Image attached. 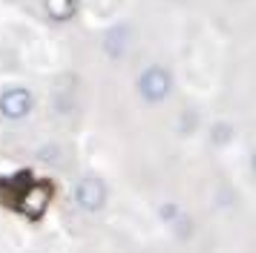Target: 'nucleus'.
I'll use <instances>...</instances> for the list:
<instances>
[{
	"label": "nucleus",
	"instance_id": "nucleus-1",
	"mask_svg": "<svg viewBox=\"0 0 256 253\" xmlns=\"http://www.w3.org/2000/svg\"><path fill=\"white\" fill-rule=\"evenodd\" d=\"M173 92V75L164 66H150L141 72L138 78V95L147 104H162Z\"/></svg>",
	"mask_w": 256,
	"mask_h": 253
},
{
	"label": "nucleus",
	"instance_id": "nucleus-2",
	"mask_svg": "<svg viewBox=\"0 0 256 253\" xmlns=\"http://www.w3.org/2000/svg\"><path fill=\"white\" fill-rule=\"evenodd\" d=\"M75 204L86 210V213H98L106 204V184L101 178H95V176L81 178L78 187H75Z\"/></svg>",
	"mask_w": 256,
	"mask_h": 253
},
{
	"label": "nucleus",
	"instance_id": "nucleus-3",
	"mask_svg": "<svg viewBox=\"0 0 256 253\" xmlns=\"http://www.w3.org/2000/svg\"><path fill=\"white\" fill-rule=\"evenodd\" d=\"M32 106H35V98H32V92L24 90V86L6 90L0 95V112H3V118H9V121L26 118V115L32 112Z\"/></svg>",
	"mask_w": 256,
	"mask_h": 253
},
{
	"label": "nucleus",
	"instance_id": "nucleus-4",
	"mask_svg": "<svg viewBox=\"0 0 256 253\" xmlns=\"http://www.w3.org/2000/svg\"><path fill=\"white\" fill-rule=\"evenodd\" d=\"M49 198H52V187H49V184H32V187L26 190L24 202H20L18 207H20L24 213H29V216L35 218V216H40V213L46 210Z\"/></svg>",
	"mask_w": 256,
	"mask_h": 253
},
{
	"label": "nucleus",
	"instance_id": "nucleus-5",
	"mask_svg": "<svg viewBox=\"0 0 256 253\" xmlns=\"http://www.w3.org/2000/svg\"><path fill=\"white\" fill-rule=\"evenodd\" d=\"M130 40H132V29H130L127 23L112 26V29L106 32V38H104L106 55H110V58H121V55H124V49L130 46Z\"/></svg>",
	"mask_w": 256,
	"mask_h": 253
},
{
	"label": "nucleus",
	"instance_id": "nucleus-6",
	"mask_svg": "<svg viewBox=\"0 0 256 253\" xmlns=\"http://www.w3.org/2000/svg\"><path fill=\"white\" fill-rule=\"evenodd\" d=\"M81 9V0H46V12L52 20H72Z\"/></svg>",
	"mask_w": 256,
	"mask_h": 253
},
{
	"label": "nucleus",
	"instance_id": "nucleus-7",
	"mask_svg": "<svg viewBox=\"0 0 256 253\" xmlns=\"http://www.w3.org/2000/svg\"><path fill=\"white\" fill-rule=\"evenodd\" d=\"M230 136H233V126L230 124H216V126H213V141H216V144H228Z\"/></svg>",
	"mask_w": 256,
	"mask_h": 253
}]
</instances>
